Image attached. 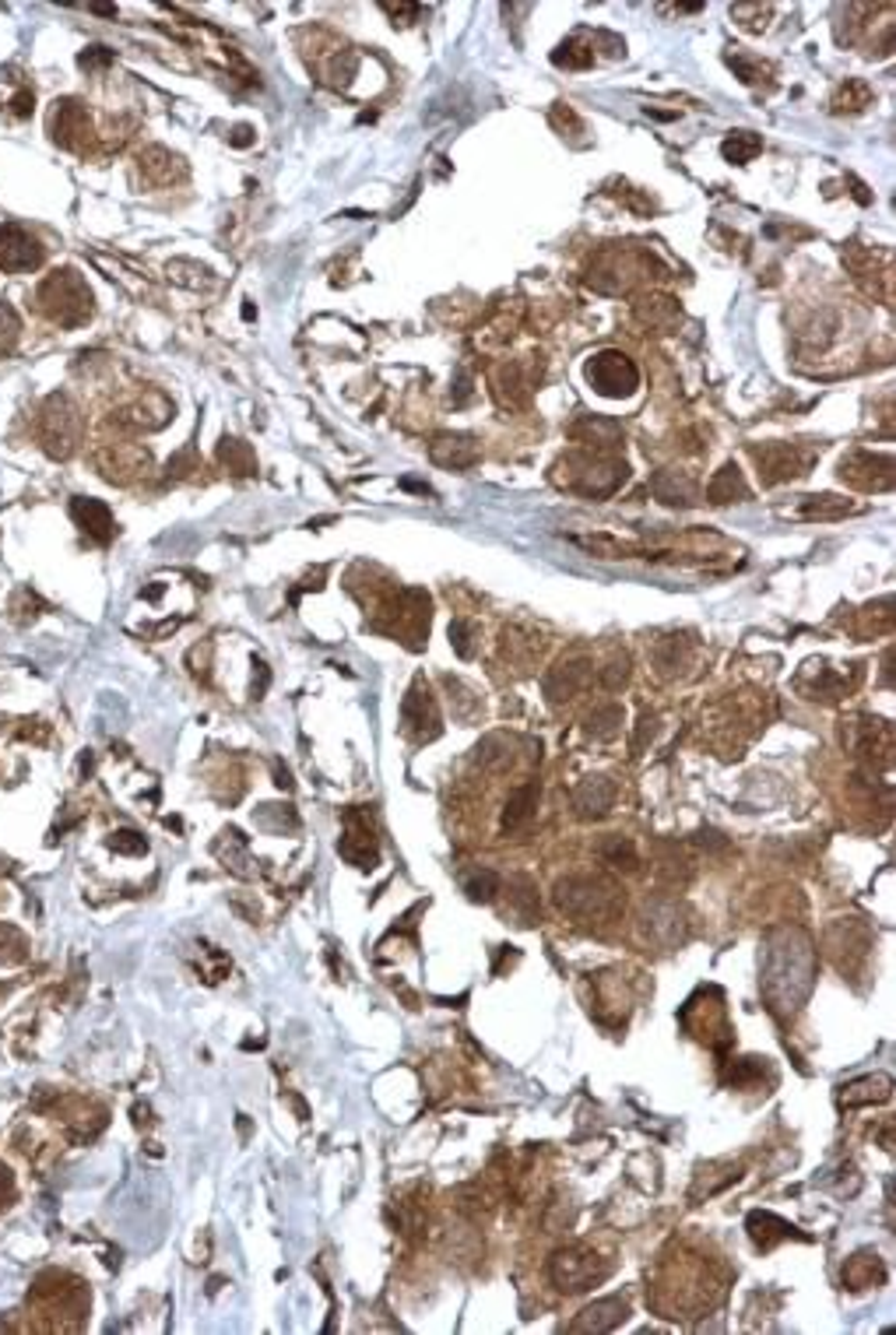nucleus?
Segmentation results:
<instances>
[{"mask_svg": "<svg viewBox=\"0 0 896 1335\" xmlns=\"http://www.w3.org/2000/svg\"><path fill=\"white\" fill-rule=\"evenodd\" d=\"M609 1276H612V1261L601 1258L598 1251L587 1244L560 1247L549 1258V1280L555 1290H563V1293H584Z\"/></svg>", "mask_w": 896, "mask_h": 1335, "instance_id": "f03ea898", "label": "nucleus"}, {"mask_svg": "<svg viewBox=\"0 0 896 1335\" xmlns=\"http://www.w3.org/2000/svg\"><path fill=\"white\" fill-rule=\"evenodd\" d=\"M587 380L601 398H629L640 387V369L619 348H604V352L591 355Z\"/></svg>", "mask_w": 896, "mask_h": 1335, "instance_id": "423d86ee", "label": "nucleus"}, {"mask_svg": "<svg viewBox=\"0 0 896 1335\" xmlns=\"http://www.w3.org/2000/svg\"><path fill=\"white\" fill-rule=\"evenodd\" d=\"M728 64L735 67V75L745 81V85H763V81H767V75H770V67L767 64H759V60H749V57H742V53H732L728 57Z\"/></svg>", "mask_w": 896, "mask_h": 1335, "instance_id": "58836bf2", "label": "nucleus"}, {"mask_svg": "<svg viewBox=\"0 0 896 1335\" xmlns=\"http://www.w3.org/2000/svg\"><path fill=\"white\" fill-rule=\"evenodd\" d=\"M113 847L124 851V854H144V851H148L144 837L135 833V829H120V833H113Z\"/></svg>", "mask_w": 896, "mask_h": 1335, "instance_id": "37998d69", "label": "nucleus"}, {"mask_svg": "<svg viewBox=\"0 0 896 1335\" xmlns=\"http://www.w3.org/2000/svg\"><path fill=\"white\" fill-rule=\"evenodd\" d=\"M43 247L21 225H0V268L4 271H32L40 268Z\"/></svg>", "mask_w": 896, "mask_h": 1335, "instance_id": "f8f14e48", "label": "nucleus"}, {"mask_svg": "<svg viewBox=\"0 0 896 1335\" xmlns=\"http://www.w3.org/2000/svg\"><path fill=\"white\" fill-rule=\"evenodd\" d=\"M798 513L805 521H840V516L854 513V503L844 496H833V492H822V496H805Z\"/></svg>", "mask_w": 896, "mask_h": 1335, "instance_id": "cd10ccee", "label": "nucleus"}, {"mask_svg": "<svg viewBox=\"0 0 896 1335\" xmlns=\"http://www.w3.org/2000/svg\"><path fill=\"white\" fill-rule=\"evenodd\" d=\"M566 467H577V472L566 478V489L580 492V496H587V499H609L612 492H619V486L629 475L626 461H615V457H604V454L566 457Z\"/></svg>", "mask_w": 896, "mask_h": 1335, "instance_id": "20e7f679", "label": "nucleus"}, {"mask_svg": "<svg viewBox=\"0 0 896 1335\" xmlns=\"http://www.w3.org/2000/svg\"><path fill=\"white\" fill-rule=\"evenodd\" d=\"M253 138H250V127H236L233 130V144H239V148H243V144H250Z\"/></svg>", "mask_w": 896, "mask_h": 1335, "instance_id": "8fccbe9b", "label": "nucleus"}, {"mask_svg": "<svg viewBox=\"0 0 896 1335\" xmlns=\"http://www.w3.org/2000/svg\"><path fill=\"white\" fill-rule=\"evenodd\" d=\"M601 858H604V864H615V869H626V872H636L640 869V858H636V851H633V844H629L626 837H609L601 844Z\"/></svg>", "mask_w": 896, "mask_h": 1335, "instance_id": "c9c22d12", "label": "nucleus"}, {"mask_svg": "<svg viewBox=\"0 0 896 1335\" xmlns=\"http://www.w3.org/2000/svg\"><path fill=\"white\" fill-rule=\"evenodd\" d=\"M871 99H876V92H871V85L868 81H862V78H847L844 85L833 92V113H862V110H868L871 106Z\"/></svg>", "mask_w": 896, "mask_h": 1335, "instance_id": "7c9ffc66", "label": "nucleus"}, {"mask_svg": "<svg viewBox=\"0 0 896 1335\" xmlns=\"http://www.w3.org/2000/svg\"><path fill=\"white\" fill-rule=\"evenodd\" d=\"M461 886H465L468 900H475V904H492L503 883L492 869H471V872H465Z\"/></svg>", "mask_w": 896, "mask_h": 1335, "instance_id": "473e14b6", "label": "nucleus"}, {"mask_svg": "<svg viewBox=\"0 0 896 1335\" xmlns=\"http://www.w3.org/2000/svg\"><path fill=\"white\" fill-rule=\"evenodd\" d=\"M738 1171H742V1166H735V1163H707V1166H699L696 1185H693V1192H689V1198L699 1202V1198H710V1195L724 1192V1188L738 1181Z\"/></svg>", "mask_w": 896, "mask_h": 1335, "instance_id": "bb28decb", "label": "nucleus"}, {"mask_svg": "<svg viewBox=\"0 0 896 1335\" xmlns=\"http://www.w3.org/2000/svg\"><path fill=\"white\" fill-rule=\"evenodd\" d=\"M615 795H619V788H615L609 777H587L577 784L573 805L584 820H598V815H604L615 805Z\"/></svg>", "mask_w": 896, "mask_h": 1335, "instance_id": "dca6fc26", "label": "nucleus"}, {"mask_svg": "<svg viewBox=\"0 0 896 1335\" xmlns=\"http://www.w3.org/2000/svg\"><path fill=\"white\" fill-rule=\"evenodd\" d=\"M650 492L664 507H693L696 503V482L686 472H672V467L650 478Z\"/></svg>", "mask_w": 896, "mask_h": 1335, "instance_id": "aec40b11", "label": "nucleus"}, {"mask_svg": "<svg viewBox=\"0 0 896 1335\" xmlns=\"http://www.w3.org/2000/svg\"><path fill=\"white\" fill-rule=\"evenodd\" d=\"M531 391H535V377H528L524 366H517V363L503 366L492 377V394L503 408H520L531 398Z\"/></svg>", "mask_w": 896, "mask_h": 1335, "instance_id": "a211bd4d", "label": "nucleus"}, {"mask_svg": "<svg viewBox=\"0 0 896 1335\" xmlns=\"http://www.w3.org/2000/svg\"><path fill=\"white\" fill-rule=\"evenodd\" d=\"M18 334H21V320H18V313H15V306L0 303V359H4V355H11V352H15V345H18Z\"/></svg>", "mask_w": 896, "mask_h": 1335, "instance_id": "e433bc0d", "label": "nucleus"}, {"mask_svg": "<svg viewBox=\"0 0 896 1335\" xmlns=\"http://www.w3.org/2000/svg\"><path fill=\"white\" fill-rule=\"evenodd\" d=\"M759 152H763V138L753 134V130H735V134H728V138H724V144H721V155L728 162H735V165L753 162Z\"/></svg>", "mask_w": 896, "mask_h": 1335, "instance_id": "2f4dec72", "label": "nucleus"}, {"mask_svg": "<svg viewBox=\"0 0 896 1335\" xmlns=\"http://www.w3.org/2000/svg\"><path fill=\"white\" fill-rule=\"evenodd\" d=\"M218 457H222V461L229 464V467H236L239 475H250L253 467V454H250V447L247 443H239V440H225L222 443V450H218Z\"/></svg>", "mask_w": 896, "mask_h": 1335, "instance_id": "4c0bfd02", "label": "nucleus"}, {"mask_svg": "<svg viewBox=\"0 0 896 1335\" xmlns=\"http://www.w3.org/2000/svg\"><path fill=\"white\" fill-rule=\"evenodd\" d=\"M886 1280V1269H882V1258L871 1255V1251H862V1255L847 1258L844 1266V1286L847 1290H871Z\"/></svg>", "mask_w": 896, "mask_h": 1335, "instance_id": "b1692460", "label": "nucleus"}, {"mask_svg": "<svg viewBox=\"0 0 896 1335\" xmlns=\"http://www.w3.org/2000/svg\"><path fill=\"white\" fill-rule=\"evenodd\" d=\"M337 851L359 869H373V861H377V829H373V815L366 809L345 812V837Z\"/></svg>", "mask_w": 896, "mask_h": 1335, "instance_id": "9d476101", "label": "nucleus"}, {"mask_svg": "<svg viewBox=\"0 0 896 1335\" xmlns=\"http://www.w3.org/2000/svg\"><path fill=\"white\" fill-rule=\"evenodd\" d=\"M851 749L868 760L871 766H890L893 763V728L890 720L879 717H862L851 725Z\"/></svg>", "mask_w": 896, "mask_h": 1335, "instance_id": "9b49d317", "label": "nucleus"}, {"mask_svg": "<svg viewBox=\"0 0 896 1335\" xmlns=\"http://www.w3.org/2000/svg\"><path fill=\"white\" fill-rule=\"evenodd\" d=\"M890 1097H893L890 1076H865V1079L847 1082L840 1093V1103L844 1108H865V1103H886Z\"/></svg>", "mask_w": 896, "mask_h": 1335, "instance_id": "5701e85b", "label": "nucleus"}, {"mask_svg": "<svg viewBox=\"0 0 896 1335\" xmlns=\"http://www.w3.org/2000/svg\"><path fill=\"white\" fill-rule=\"evenodd\" d=\"M552 64L570 67V70H584V67L595 64V46H587L580 39H566V43H560V50L552 53Z\"/></svg>", "mask_w": 896, "mask_h": 1335, "instance_id": "f704fd0d", "label": "nucleus"}, {"mask_svg": "<svg viewBox=\"0 0 896 1335\" xmlns=\"http://www.w3.org/2000/svg\"><path fill=\"white\" fill-rule=\"evenodd\" d=\"M682 661H686V657H682V651H679V636H669V640H661L658 654H654V665H658L661 676H675Z\"/></svg>", "mask_w": 896, "mask_h": 1335, "instance_id": "a19ab883", "label": "nucleus"}, {"mask_svg": "<svg viewBox=\"0 0 896 1335\" xmlns=\"http://www.w3.org/2000/svg\"><path fill=\"white\" fill-rule=\"evenodd\" d=\"M29 102H32V92H21L18 99L11 102V106H15V113H18V116H29Z\"/></svg>", "mask_w": 896, "mask_h": 1335, "instance_id": "09e8293b", "label": "nucleus"}, {"mask_svg": "<svg viewBox=\"0 0 896 1335\" xmlns=\"http://www.w3.org/2000/svg\"><path fill=\"white\" fill-rule=\"evenodd\" d=\"M70 516H75L81 531H84V535H92L95 541H99V545H106V541L113 538V527H116V524H113V513H109L106 503L78 496L75 503H70Z\"/></svg>", "mask_w": 896, "mask_h": 1335, "instance_id": "6ab92c4d", "label": "nucleus"}, {"mask_svg": "<svg viewBox=\"0 0 896 1335\" xmlns=\"http://www.w3.org/2000/svg\"><path fill=\"white\" fill-rule=\"evenodd\" d=\"M81 426L84 423H81L78 404L70 401L67 394H53V398L43 404V415H40V440L46 454L67 461L81 443Z\"/></svg>", "mask_w": 896, "mask_h": 1335, "instance_id": "39448f33", "label": "nucleus"}, {"mask_svg": "<svg viewBox=\"0 0 896 1335\" xmlns=\"http://www.w3.org/2000/svg\"><path fill=\"white\" fill-rule=\"evenodd\" d=\"M732 15L742 21L749 32H763L767 29V18H770V4H738V7H732Z\"/></svg>", "mask_w": 896, "mask_h": 1335, "instance_id": "79ce46f5", "label": "nucleus"}, {"mask_svg": "<svg viewBox=\"0 0 896 1335\" xmlns=\"http://www.w3.org/2000/svg\"><path fill=\"white\" fill-rule=\"evenodd\" d=\"M570 440L584 443V447L609 450V447H619L623 443V426L615 423V418H604V415H584L570 426Z\"/></svg>", "mask_w": 896, "mask_h": 1335, "instance_id": "f3484780", "label": "nucleus"}, {"mask_svg": "<svg viewBox=\"0 0 896 1335\" xmlns=\"http://www.w3.org/2000/svg\"><path fill=\"white\" fill-rule=\"evenodd\" d=\"M749 454L759 467L763 486L791 482V478L808 475V467L816 464V454L795 447V443H763V447H749Z\"/></svg>", "mask_w": 896, "mask_h": 1335, "instance_id": "0eeeda50", "label": "nucleus"}, {"mask_svg": "<svg viewBox=\"0 0 896 1335\" xmlns=\"http://www.w3.org/2000/svg\"><path fill=\"white\" fill-rule=\"evenodd\" d=\"M429 457H433V464H440V467L465 472V467L478 464L482 450H478L475 436H468V432H443V436L433 440Z\"/></svg>", "mask_w": 896, "mask_h": 1335, "instance_id": "ddd939ff", "label": "nucleus"}, {"mask_svg": "<svg viewBox=\"0 0 896 1335\" xmlns=\"http://www.w3.org/2000/svg\"><path fill=\"white\" fill-rule=\"evenodd\" d=\"M475 636H478V625L475 622H468V619H454L451 622V643H454V651L461 654V657L475 654Z\"/></svg>", "mask_w": 896, "mask_h": 1335, "instance_id": "ea45409f", "label": "nucleus"}, {"mask_svg": "<svg viewBox=\"0 0 896 1335\" xmlns=\"http://www.w3.org/2000/svg\"><path fill=\"white\" fill-rule=\"evenodd\" d=\"M40 306L60 328H78V323L92 317V292L78 271H53L40 285Z\"/></svg>", "mask_w": 896, "mask_h": 1335, "instance_id": "7ed1b4c3", "label": "nucleus"}, {"mask_svg": "<svg viewBox=\"0 0 896 1335\" xmlns=\"http://www.w3.org/2000/svg\"><path fill=\"white\" fill-rule=\"evenodd\" d=\"M11 1198H15V1181H11L7 1166H0V1209L11 1206Z\"/></svg>", "mask_w": 896, "mask_h": 1335, "instance_id": "de8ad7c7", "label": "nucleus"}, {"mask_svg": "<svg viewBox=\"0 0 896 1335\" xmlns=\"http://www.w3.org/2000/svg\"><path fill=\"white\" fill-rule=\"evenodd\" d=\"M636 317L644 320V323H650V328H658L661 334H669L675 323H679V303H675V299H669V296H650V299H644V303L636 306Z\"/></svg>", "mask_w": 896, "mask_h": 1335, "instance_id": "c85d7f7f", "label": "nucleus"}, {"mask_svg": "<svg viewBox=\"0 0 896 1335\" xmlns=\"http://www.w3.org/2000/svg\"><path fill=\"white\" fill-rule=\"evenodd\" d=\"M840 478L862 492H890L893 489V457L854 450L840 461Z\"/></svg>", "mask_w": 896, "mask_h": 1335, "instance_id": "6e6552de", "label": "nucleus"}, {"mask_svg": "<svg viewBox=\"0 0 896 1335\" xmlns=\"http://www.w3.org/2000/svg\"><path fill=\"white\" fill-rule=\"evenodd\" d=\"M626 679H629V671H626V661L623 665H609L601 671V682H604V689H619V685H626Z\"/></svg>", "mask_w": 896, "mask_h": 1335, "instance_id": "49530a36", "label": "nucleus"}, {"mask_svg": "<svg viewBox=\"0 0 896 1335\" xmlns=\"http://www.w3.org/2000/svg\"><path fill=\"white\" fill-rule=\"evenodd\" d=\"M402 720H405V731L415 742H433L443 731L440 728V706H436L429 685L422 679L411 682V689H408L405 703H402Z\"/></svg>", "mask_w": 896, "mask_h": 1335, "instance_id": "1a4fd4ad", "label": "nucleus"}, {"mask_svg": "<svg viewBox=\"0 0 896 1335\" xmlns=\"http://www.w3.org/2000/svg\"><path fill=\"white\" fill-rule=\"evenodd\" d=\"M707 499L713 503V507H728V503H745V499H749V486H745L742 467H738V464H724L721 472L710 478V486H707Z\"/></svg>", "mask_w": 896, "mask_h": 1335, "instance_id": "4be33fe9", "label": "nucleus"}, {"mask_svg": "<svg viewBox=\"0 0 896 1335\" xmlns=\"http://www.w3.org/2000/svg\"><path fill=\"white\" fill-rule=\"evenodd\" d=\"M555 907L577 924H609L623 913V893L612 879L580 875L555 886Z\"/></svg>", "mask_w": 896, "mask_h": 1335, "instance_id": "f257e3e1", "label": "nucleus"}, {"mask_svg": "<svg viewBox=\"0 0 896 1335\" xmlns=\"http://www.w3.org/2000/svg\"><path fill=\"white\" fill-rule=\"evenodd\" d=\"M587 682H591V661H584V657L563 661V665H555L549 676H545V696H549V703L573 700Z\"/></svg>", "mask_w": 896, "mask_h": 1335, "instance_id": "4468645a", "label": "nucleus"}, {"mask_svg": "<svg viewBox=\"0 0 896 1335\" xmlns=\"http://www.w3.org/2000/svg\"><path fill=\"white\" fill-rule=\"evenodd\" d=\"M570 541L584 549V552H591V556H598V559H629V556H636V545H629V541L615 538V535H570Z\"/></svg>", "mask_w": 896, "mask_h": 1335, "instance_id": "c756f323", "label": "nucleus"}, {"mask_svg": "<svg viewBox=\"0 0 896 1335\" xmlns=\"http://www.w3.org/2000/svg\"><path fill=\"white\" fill-rule=\"evenodd\" d=\"M619 731H623V706H619V703L598 706V711L587 717V735H591V738L609 742V738L619 735Z\"/></svg>", "mask_w": 896, "mask_h": 1335, "instance_id": "72a5a7b5", "label": "nucleus"}, {"mask_svg": "<svg viewBox=\"0 0 896 1335\" xmlns=\"http://www.w3.org/2000/svg\"><path fill=\"white\" fill-rule=\"evenodd\" d=\"M745 1226H749V1237H753L756 1247L763 1251L777 1247L781 1241H788V1237H802L791 1223H784L781 1217H773V1212H753Z\"/></svg>", "mask_w": 896, "mask_h": 1335, "instance_id": "393cba45", "label": "nucleus"}, {"mask_svg": "<svg viewBox=\"0 0 896 1335\" xmlns=\"http://www.w3.org/2000/svg\"><path fill=\"white\" fill-rule=\"evenodd\" d=\"M658 735V714H644V720H640V731H636V738H633V752H640L647 745V738H654Z\"/></svg>", "mask_w": 896, "mask_h": 1335, "instance_id": "c03bdc74", "label": "nucleus"}, {"mask_svg": "<svg viewBox=\"0 0 896 1335\" xmlns=\"http://www.w3.org/2000/svg\"><path fill=\"white\" fill-rule=\"evenodd\" d=\"M113 64V53L106 46H89V53H81V67H106Z\"/></svg>", "mask_w": 896, "mask_h": 1335, "instance_id": "a18cd8bd", "label": "nucleus"}, {"mask_svg": "<svg viewBox=\"0 0 896 1335\" xmlns=\"http://www.w3.org/2000/svg\"><path fill=\"white\" fill-rule=\"evenodd\" d=\"M50 127H53V138L64 144V148H81V138L92 134L89 116H84L78 102H57Z\"/></svg>", "mask_w": 896, "mask_h": 1335, "instance_id": "412c9836", "label": "nucleus"}, {"mask_svg": "<svg viewBox=\"0 0 896 1335\" xmlns=\"http://www.w3.org/2000/svg\"><path fill=\"white\" fill-rule=\"evenodd\" d=\"M626 1318H629V1304L623 1297H604V1301H595L591 1307L580 1310L570 1321V1332H612V1329H619Z\"/></svg>", "mask_w": 896, "mask_h": 1335, "instance_id": "2eb2a0df", "label": "nucleus"}, {"mask_svg": "<svg viewBox=\"0 0 896 1335\" xmlns=\"http://www.w3.org/2000/svg\"><path fill=\"white\" fill-rule=\"evenodd\" d=\"M538 809V784H520L517 791H510V801L500 815V829L503 833H514V829L524 826L531 815Z\"/></svg>", "mask_w": 896, "mask_h": 1335, "instance_id": "a878e982", "label": "nucleus"}]
</instances>
